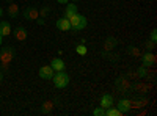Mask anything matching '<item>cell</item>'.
I'll return each instance as SVG.
<instances>
[{"instance_id":"25","label":"cell","mask_w":157,"mask_h":116,"mask_svg":"<svg viewBox=\"0 0 157 116\" xmlns=\"http://www.w3.org/2000/svg\"><path fill=\"white\" fill-rule=\"evenodd\" d=\"M148 69H151V68H145V66H140V68H137L135 71H137V74H138V79L141 80V79H145L146 77V74H148Z\"/></svg>"},{"instance_id":"8","label":"cell","mask_w":157,"mask_h":116,"mask_svg":"<svg viewBox=\"0 0 157 116\" xmlns=\"http://www.w3.org/2000/svg\"><path fill=\"white\" fill-rule=\"evenodd\" d=\"M155 64V55L149 50H146V54H141V66L145 68H152Z\"/></svg>"},{"instance_id":"6","label":"cell","mask_w":157,"mask_h":116,"mask_svg":"<svg viewBox=\"0 0 157 116\" xmlns=\"http://www.w3.org/2000/svg\"><path fill=\"white\" fill-rule=\"evenodd\" d=\"M149 105V99L146 96H132L130 99V108H145Z\"/></svg>"},{"instance_id":"35","label":"cell","mask_w":157,"mask_h":116,"mask_svg":"<svg viewBox=\"0 0 157 116\" xmlns=\"http://www.w3.org/2000/svg\"><path fill=\"white\" fill-rule=\"evenodd\" d=\"M6 2H8V3H11V2H13V0H6Z\"/></svg>"},{"instance_id":"20","label":"cell","mask_w":157,"mask_h":116,"mask_svg":"<svg viewBox=\"0 0 157 116\" xmlns=\"http://www.w3.org/2000/svg\"><path fill=\"white\" fill-rule=\"evenodd\" d=\"M54 107H55L54 100H46L44 104L41 105V113H43V114H49V113H52Z\"/></svg>"},{"instance_id":"27","label":"cell","mask_w":157,"mask_h":116,"mask_svg":"<svg viewBox=\"0 0 157 116\" xmlns=\"http://www.w3.org/2000/svg\"><path fill=\"white\" fill-rule=\"evenodd\" d=\"M93 116H105V108L102 107H98L93 110Z\"/></svg>"},{"instance_id":"15","label":"cell","mask_w":157,"mask_h":116,"mask_svg":"<svg viewBox=\"0 0 157 116\" xmlns=\"http://www.w3.org/2000/svg\"><path fill=\"white\" fill-rule=\"evenodd\" d=\"M6 13H8V16L10 17H13V19H16V17H19V14H21V11H19V6L14 3V2H11L10 5H8V9H6Z\"/></svg>"},{"instance_id":"7","label":"cell","mask_w":157,"mask_h":116,"mask_svg":"<svg viewBox=\"0 0 157 116\" xmlns=\"http://www.w3.org/2000/svg\"><path fill=\"white\" fill-rule=\"evenodd\" d=\"M22 17L27 19V21H36L39 17V9L35 6H27L22 11Z\"/></svg>"},{"instance_id":"30","label":"cell","mask_w":157,"mask_h":116,"mask_svg":"<svg viewBox=\"0 0 157 116\" xmlns=\"http://www.w3.org/2000/svg\"><path fill=\"white\" fill-rule=\"evenodd\" d=\"M36 22H38L39 25H44V19H43V17H38V19H36Z\"/></svg>"},{"instance_id":"21","label":"cell","mask_w":157,"mask_h":116,"mask_svg":"<svg viewBox=\"0 0 157 116\" xmlns=\"http://www.w3.org/2000/svg\"><path fill=\"white\" fill-rule=\"evenodd\" d=\"M77 13V5H66V9H64V17H71L72 14Z\"/></svg>"},{"instance_id":"16","label":"cell","mask_w":157,"mask_h":116,"mask_svg":"<svg viewBox=\"0 0 157 116\" xmlns=\"http://www.w3.org/2000/svg\"><path fill=\"white\" fill-rule=\"evenodd\" d=\"M126 54L129 55V57H134V58H138V57H141V50L137 47V46H134V44H130V46H127V49H126Z\"/></svg>"},{"instance_id":"13","label":"cell","mask_w":157,"mask_h":116,"mask_svg":"<svg viewBox=\"0 0 157 116\" xmlns=\"http://www.w3.org/2000/svg\"><path fill=\"white\" fill-rule=\"evenodd\" d=\"M118 46V39L115 36H107L104 41V50H113Z\"/></svg>"},{"instance_id":"2","label":"cell","mask_w":157,"mask_h":116,"mask_svg":"<svg viewBox=\"0 0 157 116\" xmlns=\"http://www.w3.org/2000/svg\"><path fill=\"white\" fill-rule=\"evenodd\" d=\"M69 22H71V30L74 33H78L80 30H85V27L88 25V21L85 16L82 14H78V13H75V14H72L71 17H68Z\"/></svg>"},{"instance_id":"9","label":"cell","mask_w":157,"mask_h":116,"mask_svg":"<svg viewBox=\"0 0 157 116\" xmlns=\"http://www.w3.org/2000/svg\"><path fill=\"white\" fill-rule=\"evenodd\" d=\"M54 72H55V71L52 69V68H50V64H49V66H41V68H39L38 75L41 77L43 80H50L52 77H54Z\"/></svg>"},{"instance_id":"19","label":"cell","mask_w":157,"mask_h":116,"mask_svg":"<svg viewBox=\"0 0 157 116\" xmlns=\"http://www.w3.org/2000/svg\"><path fill=\"white\" fill-rule=\"evenodd\" d=\"M11 32H13V30H11L10 22H6V21H0V35H2V36H10Z\"/></svg>"},{"instance_id":"31","label":"cell","mask_w":157,"mask_h":116,"mask_svg":"<svg viewBox=\"0 0 157 116\" xmlns=\"http://www.w3.org/2000/svg\"><path fill=\"white\" fill-rule=\"evenodd\" d=\"M57 2H58L60 5H66V3L69 2V0H57Z\"/></svg>"},{"instance_id":"11","label":"cell","mask_w":157,"mask_h":116,"mask_svg":"<svg viewBox=\"0 0 157 116\" xmlns=\"http://www.w3.org/2000/svg\"><path fill=\"white\" fill-rule=\"evenodd\" d=\"M13 33H14V38H16V39H17V41H21V43H24L25 39H27V36H29L27 28H24L22 25L16 27V30H13Z\"/></svg>"},{"instance_id":"1","label":"cell","mask_w":157,"mask_h":116,"mask_svg":"<svg viewBox=\"0 0 157 116\" xmlns=\"http://www.w3.org/2000/svg\"><path fill=\"white\" fill-rule=\"evenodd\" d=\"M13 58H14V49L11 46H5L0 50V71H8V66Z\"/></svg>"},{"instance_id":"28","label":"cell","mask_w":157,"mask_h":116,"mask_svg":"<svg viewBox=\"0 0 157 116\" xmlns=\"http://www.w3.org/2000/svg\"><path fill=\"white\" fill-rule=\"evenodd\" d=\"M155 46H157V44H155L154 41H151V39L145 43V49H146V50H149V52H152V50L155 49Z\"/></svg>"},{"instance_id":"4","label":"cell","mask_w":157,"mask_h":116,"mask_svg":"<svg viewBox=\"0 0 157 116\" xmlns=\"http://www.w3.org/2000/svg\"><path fill=\"white\" fill-rule=\"evenodd\" d=\"M52 82H54V85L57 88H66L69 85V75L64 72V71H58V72H54V77L50 79Z\"/></svg>"},{"instance_id":"36","label":"cell","mask_w":157,"mask_h":116,"mask_svg":"<svg viewBox=\"0 0 157 116\" xmlns=\"http://www.w3.org/2000/svg\"><path fill=\"white\" fill-rule=\"evenodd\" d=\"M72 2H80V0H72Z\"/></svg>"},{"instance_id":"3","label":"cell","mask_w":157,"mask_h":116,"mask_svg":"<svg viewBox=\"0 0 157 116\" xmlns=\"http://www.w3.org/2000/svg\"><path fill=\"white\" fill-rule=\"evenodd\" d=\"M115 88L118 89L120 93L126 94V96H130V89H132V80L126 79V77H118L115 80Z\"/></svg>"},{"instance_id":"12","label":"cell","mask_w":157,"mask_h":116,"mask_svg":"<svg viewBox=\"0 0 157 116\" xmlns=\"http://www.w3.org/2000/svg\"><path fill=\"white\" fill-rule=\"evenodd\" d=\"M55 25H57V28L61 30V32H69L71 30V22H69L68 17H60Z\"/></svg>"},{"instance_id":"14","label":"cell","mask_w":157,"mask_h":116,"mask_svg":"<svg viewBox=\"0 0 157 116\" xmlns=\"http://www.w3.org/2000/svg\"><path fill=\"white\" fill-rule=\"evenodd\" d=\"M50 68L54 69L55 72L66 69V66H64V61H63L61 58H54V60H52V61H50Z\"/></svg>"},{"instance_id":"10","label":"cell","mask_w":157,"mask_h":116,"mask_svg":"<svg viewBox=\"0 0 157 116\" xmlns=\"http://www.w3.org/2000/svg\"><path fill=\"white\" fill-rule=\"evenodd\" d=\"M116 108L120 110L123 114H124V113H129V111H130V99H129V97L120 99V100H118V104H116Z\"/></svg>"},{"instance_id":"33","label":"cell","mask_w":157,"mask_h":116,"mask_svg":"<svg viewBox=\"0 0 157 116\" xmlns=\"http://www.w3.org/2000/svg\"><path fill=\"white\" fill-rule=\"evenodd\" d=\"M2 38H3V36H2V35H0V47H2Z\"/></svg>"},{"instance_id":"18","label":"cell","mask_w":157,"mask_h":116,"mask_svg":"<svg viewBox=\"0 0 157 116\" xmlns=\"http://www.w3.org/2000/svg\"><path fill=\"white\" fill-rule=\"evenodd\" d=\"M101 57L105 58V60H110V61H113V63H116L118 60H120V55L115 54L113 50H104V52L101 54Z\"/></svg>"},{"instance_id":"24","label":"cell","mask_w":157,"mask_h":116,"mask_svg":"<svg viewBox=\"0 0 157 116\" xmlns=\"http://www.w3.org/2000/svg\"><path fill=\"white\" fill-rule=\"evenodd\" d=\"M124 77H126V79H129V80H140V79H138V74H137V71H135V69L127 71V72L124 74Z\"/></svg>"},{"instance_id":"34","label":"cell","mask_w":157,"mask_h":116,"mask_svg":"<svg viewBox=\"0 0 157 116\" xmlns=\"http://www.w3.org/2000/svg\"><path fill=\"white\" fill-rule=\"evenodd\" d=\"M2 13H3V11H2V8H0V17H2Z\"/></svg>"},{"instance_id":"5","label":"cell","mask_w":157,"mask_h":116,"mask_svg":"<svg viewBox=\"0 0 157 116\" xmlns=\"http://www.w3.org/2000/svg\"><path fill=\"white\" fill-rule=\"evenodd\" d=\"M151 86L143 82H132V89H130V96H146L149 93Z\"/></svg>"},{"instance_id":"29","label":"cell","mask_w":157,"mask_h":116,"mask_svg":"<svg viewBox=\"0 0 157 116\" xmlns=\"http://www.w3.org/2000/svg\"><path fill=\"white\" fill-rule=\"evenodd\" d=\"M149 39H151V41H154V43H157V32H155V28L151 32V35H149Z\"/></svg>"},{"instance_id":"17","label":"cell","mask_w":157,"mask_h":116,"mask_svg":"<svg viewBox=\"0 0 157 116\" xmlns=\"http://www.w3.org/2000/svg\"><path fill=\"white\" fill-rule=\"evenodd\" d=\"M113 105V97L110 96V94H102L101 96V107L102 108H109V107H112Z\"/></svg>"},{"instance_id":"23","label":"cell","mask_w":157,"mask_h":116,"mask_svg":"<svg viewBox=\"0 0 157 116\" xmlns=\"http://www.w3.org/2000/svg\"><path fill=\"white\" fill-rule=\"evenodd\" d=\"M75 52H77V55H80V57H85L86 55V52H88V49H86V46L85 44H77L75 46Z\"/></svg>"},{"instance_id":"22","label":"cell","mask_w":157,"mask_h":116,"mask_svg":"<svg viewBox=\"0 0 157 116\" xmlns=\"http://www.w3.org/2000/svg\"><path fill=\"white\" fill-rule=\"evenodd\" d=\"M123 113L120 111V110H118L116 107H109V108H105V116H121Z\"/></svg>"},{"instance_id":"26","label":"cell","mask_w":157,"mask_h":116,"mask_svg":"<svg viewBox=\"0 0 157 116\" xmlns=\"http://www.w3.org/2000/svg\"><path fill=\"white\" fill-rule=\"evenodd\" d=\"M49 13H50V6H47V5H44L41 9H39V17H47V14H49Z\"/></svg>"},{"instance_id":"32","label":"cell","mask_w":157,"mask_h":116,"mask_svg":"<svg viewBox=\"0 0 157 116\" xmlns=\"http://www.w3.org/2000/svg\"><path fill=\"white\" fill-rule=\"evenodd\" d=\"M2 80H3V72L0 71V83H2Z\"/></svg>"}]
</instances>
